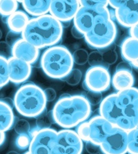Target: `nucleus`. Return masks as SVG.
<instances>
[{
  "label": "nucleus",
  "instance_id": "obj_1",
  "mask_svg": "<svg viewBox=\"0 0 138 154\" xmlns=\"http://www.w3.org/2000/svg\"><path fill=\"white\" fill-rule=\"evenodd\" d=\"M62 23L50 13L30 19L22 37L39 49L57 45L63 35Z\"/></svg>",
  "mask_w": 138,
  "mask_h": 154
},
{
  "label": "nucleus",
  "instance_id": "obj_2",
  "mask_svg": "<svg viewBox=\"0 0 138 154\" xmlns=\"http://www.w3.org/2000/svg\"><path fill=\"white\" fill-rule=\"evenodd\" d=\"M51 111L55 124L63 129H72L87 120L92 109L85 95H63Z\"/></svg>",
  "mask_w": 138,
  "mask_h": 154
},
{
  "label": "nucleus",
  "instance_id": "obj_3",
  "mask_svg": "<svg viewBox=\"0 0 138 154\" xmlns=\"http://www.w3.org/2000/svg\"><path fill=\"white\" fill-rule=\"evenodd\" d=\"M14 107L21 116L37 118L45 111L46 101L44 90L32 82L26 83L18 88L13 99Z\"/></svg>",
  "mask_w": 138,
  "mask_h": 154
},
{
  "label": "nucleus",
  "instance_id": "obj_4",
  "mask_svg": "<svg viewBox=\"0 0 138 154\" xmlns=\"http://www.w3.org/2000/svg\"><path fill=\"white\" fill-rule=\"evenodd\" d=\"M41 68L50 78L63 80L73 69L72 53L66 47L55 45L47 48L42 53Z\"/></svg>",
  "mask_w": 138,
  "mask_h": 154
},
{
  "label": "nucleus",
  "instance_id": "obj_5",
  "mask_svg": "<svg viewBox=\"0 0 138 154\" xmlns=\"http://www.w3.org/2000/svg\"><path fill=\"white\" fill-rule=\"evenodd\" d=\"M117 34L118 29L110 11L98 16L93 28L84 35V38L91 48L102 50L113 44Z\"/></svg>",
  "mask_w": 138,
  "mask_h": 154
},
{
  "label": "nucleus",
  "instance_id": "obj_6",
  "mask_svg": "<svg viewBox=\"0 0 138 154\" xmlns=\"http://www.w3.org/2000/svg\"><path fill=\"white\" fill-rule=\"evenodd\" d=\"M115 126L101 116H95L77 127L76 131L84 142L100 145Z\"/></svg>",
  "mask_w": 138,
  "mask_h": 154
},
{
  "label": "nucleus",
  "instance_id": "obj_7",
  "mask_svg": "<svg viewBox=\"0 0 138 154\" xmlns=\"http://www.w3.org/2000/svg\"><path fill=\"white\" fill-rule=\"evenodd\" d=\"M111 77L108 68L104 66H90L85 73L83 86L84 89L102 93L110 88Z\"/></svg>",
  "mask_w": 138,
  "mask_h": 154
},
{
  "label": "nucleus",
  "instance_id": "obj_8",
  "mask_svg": "<svg viewBox=\"0 0 138 154\" xmlns=\"http://www.w3.org/2000/svg\"><path fill=\"white\" fill-rule=\"evenodd\" d=\"M57 134L52 128L36 129L32 133L29 151L32 154H57L55 149Z\"/></svg>",
  "mask_w": 138,
  "mask_h": 154
},
{
  "label": "nucleus",
  "instance_id": "obj_9",
  "mask_svg": "<svg viewBox=\"0 0 138 154\" xmlns=\"http://www.w3.org/2000/svg\"><path fill=\"white\" fill-rule=\"evenodd\" d=\"M83 142L76 131L64 129L57 131L55 142V151L57 154H81Z\"/></svg>",
  "mask_w": 138,
  "mask_h": 154
},
{
  "label": "nucleus",
  "instance_id": "obj_10",
  "mask_svg": "<svg viewBox=\"0 0 138 154\" xmlns=\"http://www.w3.org/2000/svg\"><path fill=\"white\" fill-rule=\"evenodd\" d=\"M100 146L101 152L104 154L127 153L128 131L115 126Z\"/></svg>",
  "mask_w": 138,
  "mask_h": 154
},
{
  "label": "nucleus",
  "instance_id": "obj_11",
  "mask_svg": "<svg viewBox=\"0 0 138 154\" xmlns=\"http://www.w3.org/2000/svg\"><path fill=\"white\" fill-rule=\"evenodd\" d=\"M109 12L108 7L90 8L81 6L72 20L73 26L85 35L92 29L98 16Z\"/></svg>",
  "mask_w": 138,
  "mask_h": 154
},
{
  "label": "nucleus",
  "instance_id": "obj_12",
  "mask_svg": "<svg viewBox=\"0 0 138 154\" xmlns=\"http://www.w3.org/2000/svg\"><path fill=\"white\" fill-rule=\"evenodd\" d=\"M80 6L79 0H52L49 13L63 24L73 20Z\"/></svg>",
  "mask_w": 138,
  "mask_h": 154
},
{
  "label": "nucleus",
  "instance_id": "obj_13",
  "mask_svg": "<svg viewBox=\"0 0 138 154\" xmlns=\"http://www.w3.org/2000/svg\"><path fill=\"white\" fill-rule=\"evenodd\" d=\"M100 115L109 122L118 127L123 117V109L116 102V93H111L104 98L100 104Z\"/></svg>",
  "mask_w": 138,
  "mask_h": 154
},
{
  "label": "nucleus",
  "instance_id": "obj_14",
  "mask_svg": "<svg viewBox=\"0 0 138 154\" xmlns=\"http://www.w3.org/2000/svg\"><path fill=\"white\" fill-rule=\"evenodd\" d=\"M10 82L15 85L24 83L31 75L32 64L11 56L8 59Z\"/></svg>",
  "mask_w": 138,
  "mask_h": 154
},
{
  "label": "nucleus",
  "instance_id": "obj_15",
  "mask_svg": "<svg viewBox=\"0 0 138 154\" xmlns=\"http://www.w3.org/2000/svg\"><path fill=\"white\" fill-rule=\"evenodd\" d=\"M115 19L126 28L132 27L138 23V0H129L123 6L114 10Z\"/></svg>",
  "mask_w": 138,
  "mask_h": 154
},
{
  "label": "nucleus",
  "instance_id": "obj_16",
  "mask_svg": "<svg viewBox=\"0 0 138 154\" xmlns=\"http://www.w3.org/2000/svg\"><path fill=\"white\" fill-rule=\"evenodd\" d=\"M39 50L22 37L12 46V56L32 64L38 59Z\"/></svg>",
  "mask_w": 138,
  "mask_h": 154
},
{
  "label": "nucleus",
  "instance_id": "obj_17",
  "mask_svg": "<svg viewBox=\"0 0 138 154\" xmlns=\"http://www.w3.org/2000/svg\"><path fill=\"white\" fill-rule=\"evenodd\" d=\"M134 83V75L128 70H115L111 78L112 86L117 92L133 87Z\"/></svg>",
  "mask_w": 138,
  "mask_h": 154
},
{
  "label": "nucleus",
  "instance_id": "obj_18",
  "mask_svg": "<svg viewBox=\"0 0 138 154\" xmlns=\"http://www.w3.org/2000/svg\"><path fill=\"white\" fill-rule=\"evenodd\" d=\"M116 102L121 109H138V88L133 86L117 92Z\"/></svg>",
  "mask_w": 138,
  "mask_h": 154
},
{
  "label": "nucleus",
  "instance_id": "obj_19",
  "mask_svg": "<svg viewBox=\"0 0 138 154\" xmlns=\"http://www.w3.org/2000/svg\"><path fill=\"white\" fill-rule=\"evenodd\" d=\"M51 2L52 0H24L22 4L25 12L35 17L49 13Z\"/></svg>",
  "mask_w": 138,
  "mask_h": 154
},
{
  "label": "nucleus",
  "instance_id": "obj_20",
  "mask_svg": "<svg viewBox=\"0 0 138 154\" xmlns=\"http://www.w3.org/2000/svg\"><path fill=\"white\" fill-rule=\"evenodd\" d=\"M29 20L28 13L17 10L7 17L6 24L11 31L22 35Z\"/></svg>",
  "mask_w": 138,
  "mask_h": 154
},
{
  "label": "nucleus",
  "instance_id": "obj_21",
  "mask_svg": "<svg viewBox=\"0 0 138 154\" xmlns=\"http://www.w3.org/2000/svg\"><path fill=\"white\" fill-rule=\"evenodd\" d=\"M15 124V115L13 107L0 99V131L6 132Z\"/></svg>",
  "mask_w": 138,
  "mask_h": 154
},
{
  "label": "nucleus",
  "instance_id": "obj_22",
  "mask_svg": "<svg viewBox=\"0 0 138 154\" xmlns=\"http://www.w3.org/2000/svg\"><path fill=\"white\" fill-rule=\"evenodd\" d=\"M121 54L125 61L131 63L138 60V39L128 37L121 44Z\"/></svg>",
  "mask_w": 138,
  "mask_h": 154
},
{
  "label": "nucleus",
  "instance_id": "obj_23",
  "mask_svg": "<svg viewBox=\"0 0 138 154\" xmlns=\"http://www.w3.org/2000/svg\"><path fill=\"white\" fill-rule=\"evenodd\" d=\"M18 4L17 0H0V15L8 17L17 11Z\"/></svg>",
  "mask_w": 138,
  "mask_h": 154
},
{
  "label": "nucleus",
  "instance_id": "obj_24",
  "mask_svg": "<svg viewBox=\"0 0 138 154\" xmlns=\"http://www.w3.org/2000/svg\"><path fill=\"white\" fill-rule=\"evenodd\" d=\"M10 82L8 59L0 55V89Z\"/></svg>",
  "mask_w": 138,
  "mask_h": 154
},
{
  "label": "nucleus",
  "instance_id": "obj_25",
  "mask_svg": "<svg viewBox=\"0 0 138 154\" xmlns=\"http://www.w3.org/2000/svg\"><path fill=\"white\" fill-rule=\"evenodd\" d=\"M54 122L52 111L47 113H42L36 118L37 129H45L51 128V125Z\"/></svg>",
  "mask_w": 138,
  "mask_h": 154
},
{
  "label": "nucleus",
  "instance_id": "obj_26",
  "mask_svg": "<svg viewBox=\"0 0 138 154\" xmlns=\"http://www.w3.org/2000/svg\"><path fill=\"white\" fill-rule=\"evenodd\" d=\"M128 153L138 154V129L128 132Z\"/></svg>",
  "mask_w": 138,
  "mask_h": 154
},
{
  "label": "nucleus",
  "instance_id": "obj_27",
  "mask_svg": "<svg viewBox=\"0 0 138 154\" xmlns=\"http://www.w3.org/2000/svg\"><path fill=\"white\" fill-rule=\"evenodd\" d=\"M112 45L104 48V49H102L104 50L102 52L103 62H104V64L106 67H108L110 65L115 64L118 61V53H117L115 50L111 48Z\"/></svg>",
  "mask_w": 138,
  "mask_h": 154
},
{
  "label": "nucleus",
  "instance_id": "obj_28",
  "mask_svg": "<svg viewBox=\"0 0 138 154\" xmlns=\"http://www.w3.org/2000/svg\"><path fill=\"white\" fill-rule=\"evenodd\" d=\"M82 78V73L78 69H72L71 72L63 79L69 85L76 86L80 82Z\"/></svg>",
  "mask_w": 138,
  "mask_h": 154
},
{
  "label": "nucleus",
  "instance_id": "obj_29",
  "mask_svg": "<svg viewBox=\"0 0 138 154\" xmlns=\"http://www.w3.org/2000/svg\"><path fill=\"white\" fill-rule=\"evenodd\" d=\"M88 54L89 53H88L87 51L83 48L75 50L72 54L74 64L79 65V66L86 64L88 62Z\"/></svg>",
  "mask_w": 138,
  "mask_h": 154
},
{
  "label": "nucleus",
  "instance_id": "obj_30",
  "mask_svg": "<svg viewBox=\"0 0 138 154\" xmlns=\"http://www.w3.org/2000/svg\"><path fill=\"white\" fill-rule=\"evenodd\" d=\"M88 63L90 66H104L105 65L103 62L102 53L100 51H94L88 54Z\"/></svg>",
  "mask_w": 138,
  "mask_h": 154
},
{
  "label": "nucleus",
  "instance_id": "obj_31",
  "mask_svg": "<svg viewBox=\"0 0 138 154\" xmlns=\"http://www.w3.org/2000/svg\"><path fill=\"white\" fill-rule=\"evenodd\" d=\"M14 130L18 135L29 134L30 131V125L27 120L20 119L14 124Z\"/></svg>",
  "mask_w": 138,
  "mask_h": 154
},
{
  "label": "nucleus",
  "instance_id": "obj_32",
  "mask_svg": "<svg viewBox=\"0 0 138 154\" xmlns=\"http://www.w3.org/2000/svg\"><path fill=\"white\" fill-rule=\"evenodd\" d=\"M80 5L90 8H102L108 7V0H79Z\"/></svg>",
  "mask_w": 138,
  "mask_h": 154
},
{
  "label": "nucleus",
  "instance_id": "obj_33",
  "mask_svg": "<svg viewBox=\"0 0 138 154\" xmlns=\"http://www.w3.org/2000/svg\"><path fill=\"white\" fill-rule=\"evenodd\" d=\"M85 97L91 106H96V105L100 104L103 100L102 93L90 91H88Z\"/></svg>",
  "mask_w": 138,
  "mask_h": 154
},
{
  "label": "nucleus",
  "instance_id": "obj_34",
  "mask_svg": "<svg viewBox=\"0 0 138 154\" xmlns=\"http://www.w3.org/2000/svg\"><path fill=\"white\" fill-rule=\"evenodd\" d=\"M30 141L31 137L29 134L19 135L15 140V144L17 148L20 149L21 150H24L29 147Z\"/></svg>",
  "mask_w": 138,
  "mask_h": 154
},
{
  "label": "nucleus",
  "instance_id": "obj_35",
  "mask_svg": "<svg viewBox=\"0 0 138 154\" xmlns=\"http://www.w3.org/2000/svg\"><path fill=\"white\" fill-rule=\"evenodd\" d=\"M0 55L7 59L12 56V46L6 42H0Z\"/></svg>",
  "mask_w": 138,
  "mask_h": 154
},
{
  "label": "nucleus",
  "instance_id": "obj_36",
  "mask_svg": "<svg viewBox=\"0 0 138 154\" xmlns=\"http://www.w3.org/2000/svg\"><path fill=\"white\" fill-rule=\"evenodd\" d=\"M85 149L89 154H99L101 152L100 146L93 144L91 142H86L85 144Z\"/></svg>",
  "mask_w": 138,
  "mask_h": 154
},
{
  "label": "nucleus",
  "instance_id": "obj_37",
  "mask_svg": "<svg viewBox=\"0 0 138 154\" xmlns=\"http://www.w3.org/2000/svg\"><path fill=\"white\" fill-rule=\"evenodd\" d=\"M44 94H45V97L47 102L54 101L56 97H57V93H56L54 88H47L44 90Z\"/></svg>",
  "mask_w": 138,
  "mask_h": 154
},
{
  "label": "nucleus",
  "instance_id": "obj_38",
  "mask_svg": "<svg viewBox=\"0 0 138 154\" xmlns=\"http://www.w3.org/2000/svg\"><path fill=\"white\" fill-rule=\"evenodd\" d=\"M22 37H20V34L15 33V32L10 31L6 36V42L12 46L18 39H20Z\"/></svg>",
  "mask_w": 138,
  "mask_h": 154
},
{
  "label": "nucleus",
  "instance_id": "obj_39",
  "mask_svg": "<svg viewBox=\"0 0 138 154\" xmlns=\"http://www.w3.org/2000/svg\"><path fill=\"white\" fill-rule=\"evenodd\" d=\"M129 0H108L109 6H111L114 10L123 6L124 4H125Z\"/></svg>",
  "mask_w": 138,
  "mask_h": 154
},
{
  "label": "nucleus",
  "instance_id": "obj_40",
  "mask_svg": "<svg viewBox=\"0 0 138 154\" xmlns=\"http://www.w3.org/2000/svg\"><path fill=\"white\" fill-rule=\"evenodd\" d=\"M115 70H128V71H133V66L129 62L127 61L121 62L117 65Z\"/></svg>",
  "mask_w": 138,
  "mask_h": 154
},
{
  "label": "nucleus",
  "instance_id": "obj_41",
  "mask_svg": "<svg viewBox=\"0 0 138 154\" xmlns=\"http://www.w3.org/2000/svg\"><path fill=\"white\" fill-rule=\"evenodd\" d=\"M129 34L130 37L138 39V23L130 28Z\"/></svg>",
  "mask_w": 138,
  "mask_h": 154
},
{
  "label": "nucleus",
  "instance_id": "obj_42",
  "mask_svg": "<svg viewBox=\"0 0 138 154\" xmlns=\"http://www.w3.org/2000/svg\"><path fill=\"white\" fill-rule=\"evenodd\" d=\"M71 33L72 35V36L74 37H75L77 39H80V38H84V35L83 33L79 31V30L74 26L72 27L71 29Z\"/></svg>",
  "mask_w": 138,
  "mask_h": 154
},
{
  "label": "nucleus",
  "instance_id": "obj_43",
  "mask_svg": "<svg viewBox=\"0 0 138 154\" xmlns=\"http://www.w3.org/2000/svg\"><path fill=\"white\" fill-rule=\"evenodd\" d=\"M6 140V134L5 132L1 131H0V146H2L4 144V142H5Z\"/></svg>",
  "mask_w": 138,
  "mask_h": 154
},
{
  "label": "nucleus",
  "instance_id": "obj_44",
  "mask_svg": "<svg viewBox=\"0 0 138 154\" xmlns=\"http://www.w3.org/2000/svg\"><path fill=\"white\" fill-rule=\"evenodd\" d=\"M130 64H131V66H132L133 67H134V68L138 69V60H135V61L133 62H131V63H130Z\"/></svg>",
  "mask_w": 138,
  "mask_h": 154
},
{
  "label": "nucleus",
  "instance_id": "obj_45",
  "mask_svg": "<svg viewBox=\"0 0 138 154\" xmlns=\"http://www.w3.org/2000/svg\"><path fill=\"white\" fill-rule=\"evenodd\" d=\"M6 154H20V153H19L18 152H17V151H9V152L7 153Z\"/></svg>",
  "mask_w": 138,
  "mask_h": 154
},
{
  "label": "nucleus",
  "instance_id": "obj_46",
  "mask_svg": "<svg viewBox=\"0 0 138 154\" xmlns=\"http://www.w3.org/2000/svg\"><path fill=\"white\" fill-rule=\"evenodd\" d=\"M2 31H1V29H0V39H2Z\"/></svg>",
  "mask_w": 138,
  "mask_h": 154
},
{
  "label": "nucleus",
  "instance_id": "obj_47",
  "mask_svg": "<svg viewBox=\"0 0 138 154\" xmlns=\"http://www.w3.org/2000/svg\"><path fill=\"white\" fill-rule=\"evenodd\" d=\"M24 154H32V153H30L29 151H26V152H25Z\"/></svg>",
  "mask_w": 138,
  "mask_h": 154
},
{
  "label": "nucleus",
  "instance_id": "obj_48",
  "mask_svg": "<svg viewBox=\"0 0 138 154\" xmlns=\"http://www.w3.org/2000/svg\"><path fill=\"white\" fill-rule=\"evenodd\" d=\"M17 1L18 2H20V3H22V2L24 1V0H17Z\"/></svg>",
  "mask_w": 138,
  "mask_h": 154
},
{
  "label": "nucleus",
  "instance_id": "obj_49",
  "mask_svg": "<svg viewBox=\"0 0 138 154\" xmlns=\"http://www.w3.org/2000/svg\"><path fill=\"white\" fill-rule=\"evenodd\" d=\"M136 129H138V124H137V126H136Z\"/></svg>",
  "mask_w": 138,
  "mask_h": 154
},
{
  "label": "nucleus",
  "instance_id": "obj_50",
  "mask_svg": "<svg viewBox=\"0 0 138 154\" xmlns=\"http://www.w3.org/2000/svg\"><path fill=\"white\" fill-rule=\"evenodd\" d=\"M99 154H104V153H102V152H100V153H99Z\"/></svg>",
  "mask_w": 138,
  "mask_h": 154
}]
</instances>
